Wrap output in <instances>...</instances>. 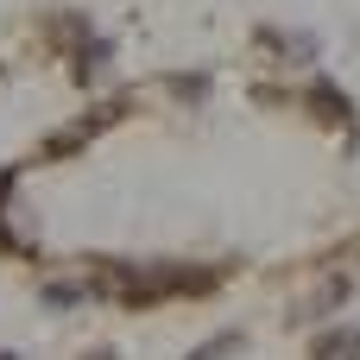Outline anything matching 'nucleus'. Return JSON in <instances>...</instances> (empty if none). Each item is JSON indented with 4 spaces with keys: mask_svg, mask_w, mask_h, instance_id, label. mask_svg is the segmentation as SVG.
Here are the masks:
<instances>
[{
    "mask_svg": "<svg viewBox=\"0 0 360 360\" xmlns=\"http://www.w3.org/2000/svg\"><path fill=\"white\" fill-rule=\"evenodd\" d=\"M310 360H360V329H342V335H323Z\"/></svg>",
    "mask_w": 360,
    "mask_h": 360,
    "instance_id": "obj_4",
    "label": "nucleus"
},
{
    "mask_svg": "<svg viewBox=\"0 0 360 360\" xmlns=\"http://www.w3.org/2000/svg\"><path fill=\"white\" fill-rule=\"evenodd\" d=\"M89 360H120V354H114V348H95V354H89Z\"/></svg>",
    "mask_w": 360,
    "mask_h": 360,
    "instance_id": "obj_6",
    "label": "nucleus"
},
{
    "mask_svg": "<svg viewBox=\"0 0 360 360\" xmlns=\"http://www.w3.org/2000/svg\"><path fill=\"white\" fill-rule=\"evenodd\" d=\"M0 360H19V354H0Z\"/></svg>",
    "mask_w": 360,
    "mask_h": 360,
    "instance_id": "obj_7",
    "label": "nucleus"
},
{
    "mask_svg": "<svg viewBox=\"0 0 360 360\" xmlns=\"http://www.w3.org/2000/svg\"><path fill=\"white\" fill-rule=\"evenodd\" d=\"M63 25H70V38H76V82H95L101 63H108V38H95L82 19H63Z\"/></svg>",
    "mask_w": 360,
    "mask_h": 360,
    "instance_id": "obj_3",
    "label": "nucleus"
},
{
    "mask_svg": "<svg viewBox=\"0 0 360 360\" xmlns=\"http://www.w3.org/2000/svg\"><path fill=\"white\" fill-rule=\"evenodd\" d=\"M215 285H221V266H114L101 278V291H114L133 310L165 304V297H202Z\"/></svg>",
    "mask_w": 360,
    "mask_h": 360,
    "instance_id": "obj_1",
    "label": "nucleus"
},
{
    "mask_svg": "<svg viewBox=\"0 0 360 360\" xmlns=\"http://www.w3.org/2000/svg\"><path fill=\"white\" fill-rule=\"evenodd\" d=\"M234 348H240V335L228 329V335H215L209 348H196V354H190V360H228V354H234Z\"/></svg>",
    "mask_w": 360,
    "mask_h": 360,
    "instance_id": "obj_5",
    "label": "nucleus"
},
{
    "mask_svg": "<svg viewBox=\"0 0 360 360\" xmlns=\"http://www.w3.org/2000/svg\"><path fill=\"white\" fill-rule=\"evenodd\" d=\"M310 108H316V120H329V127H342L348 139H354V101L329 82V76H316V89H310Z\"/></svg>",
    "mask_w": 360,
    "mask_h": 360,
    "instance_id": "obj_2",
    "label": "nucleus"
}]
</instances>
